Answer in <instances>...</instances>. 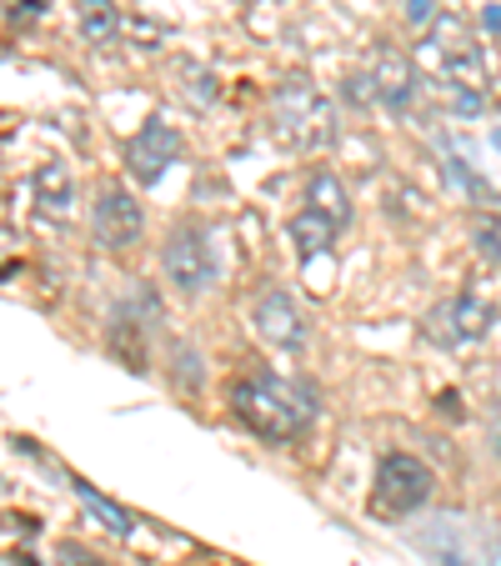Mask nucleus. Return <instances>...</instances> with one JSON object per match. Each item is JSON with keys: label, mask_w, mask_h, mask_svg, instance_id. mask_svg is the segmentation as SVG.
<instances>
[{"label": "nucleus", "mask_w": 501, "mask_h": 566, "mask_svg": "<svg viewBox=\"0 0 501 566\" xmlns=\"http://www.w3.org/2000/svg\"><path fill=\"white\" fill-rule=\"evenodd\" d=\"M231 407L261 441H276V447L296 441L311 427V417H316V401H311L306 386H291L281 376H246V381H236Z\"/></svg>", "instance_id": "nucleus-1"}, {"label": "nucleus", "mask_w": 501, "mask_h": 566, "mask_svg": "<svg viewBox=\"0 0 501 566\" xmlns=\"http://www.w3.org/2000/svg\"><path fill=\"white\" fill-rule=\"evenodd\" d=\"M271 136L286 150H321L336 140V106L311 81H281L271 91Z\"/></svg>", "instance_id": "nucleus-2"}, {"label": "nucleus", "mask_w": 501, "mask_h": 566, "mask_svg": "<svg viewBox=\"0 0 501 566\" xmlns=\"http://www.w3.org/2000/svg\"><path fill=\"white\" fill-rule=\"evenodd\" d=\"M431 502V471L421 467L416 457H386L382 467H376V496L372 506L382 516H411L416 506Z\"/></svg>", "instance_id": "nucleus-3"}, {"label": "nucleus", "mask_w": 501, "mask_h": 566, "mask_svg": "<svg viewBox=\"0 0 501 566\" xmlns=\"http://www.w3.org/2000/svg\"><path fill=\"white\" fill-rule=\"evenodd\" d=\"M160 266H166V276H171V286L181 296H201L216 281V247L206 241L201 226H181V231H171L166 251H160Z\"/></svg>", "instance_id": "nucleus-4"}, {"label": "nucleus", "mask_w": 501, "mask_h": 566, "mask_svg": "<svg viewBox=\"0 0 501 566\" xmlns=\"http://www.w3.org/2000/svg\"><path fill=\"white\" fill-rule=\"evenodd\" d=\"M427 342L437 346H467V342H481L491 332V306L477 296H451V301H437L421 321Z\"/></svg>", "instance_id": "nucleus-5"}, {"label": "nucleus", "mask_w": 501, "mask_h": 566, "mask_svg": "<svg viewBox=\"0 0 501 566\" xmlns=\"http://www.w3.org/2000/svg\"><path fill=\"white\" fill-rule=\"evenodd\" d=\"M91 221H96V241L106 251H131L140 241V226H146V216H140V201H131L121 186H101Z\"/></svg>", "instance_id": "nucleus-6"}, {"label": "nucleus", "mask_w": 501, "mask_h": 566, "mask_svg": "<svg viewBox=\"0 0 501 566\" xmlns=\"http://www.w3.org/2000/svg\"><path fill=\"white\" fill-rule=\"evenodd\" d=\"M171 160H181V136H176V126H166V120H150V126H140V136L126 146V171L136 176L140 186L160 181Z\"/></svg>", "instance_id": "nucleus-7"}, {"label": "nucleus", "mask_w": 501, "mask_h": 566, "mask_svg": "<svg viewBox=\"0 0 501 566\" xmlns=\"http://www.w3.org/2000/svg\"><path fill=\"white\" fill-rule=\"evenodd\" d=\"M251 321H257L261 342L281 346V352H296V346L306 342V321H301L296 301H291L286 291H267V296L257 301V316Z\"/></svg>", "instance_id": "nucleus-8"}, {"label": "nucleus", "mask_w": 501, "mask_h": 566, "mask_svg": "<svg viewBox=\"0 0 501 566\" xmlns=\"http://www.w3.org/2000/svg\"><path fill=\"white\" fill-rule=\"evenodd\" d=\"M372 86H376V101H386V106H406L411 101V86H416V65L406 61L401 51H376L372 61Z\"/></svg>", "instance_id": "nucleus-9"}, {"label": "nucleus", "mask_w": 501, "mask_h": 566, "mask_svg": "<svg viewBox=\"0 0 501 566\" xmlns=\"http://www.w3.org/2000/svg\"><path fill=\"white\" fill-rule=\"evenodd\" d=\"M306 201H311V211L331 216L336 226L352 221V196H346V186L336 181L331 171H311V181H306Z\"/></svg>", "instance_id": "nucleus-10"}, {"label": "nucleus", "mask_w": 501, "mask_h": 566, "mask_svg": "<svg viewBox=\"0 0 501 566\" xmlns=\"http://www.w3.org/2000/svg\"><path fill=\"white\" fill-rule=\"evenodd\" d=\"M291 241H296L301 261H306V256H321V251H331V241H336V221L306 206V211L291 221Z\"/></svg>", "instance_id": "nucleus-11"}, {"label": "nucleus", "mask_w": 501, "mask_h": 566, "mask_svg": "<svg viewBox=\"0 0 501 566\" xmlns=\"http://www.w3.org/2000/svg\"><path fill=\"white\" fill-rule=\"evenodd\" d=\"M35 201H41L45 216L71 211V171H65L61 160H45L41 171H35Z\"/></svg>", "instance_id": "nucleus-12"}, {"label": "nucleus", "mask_w": 501, "mask_h": 566, "mask_svg": "<svg viewBox=\"0 0 501 566\" xmlns=\"http://www.w3.org/2000/svg\"><path fill=\"white\" fill-rule=\"evenodd\" d=\"M75 11H81V35H86V41H96V45L116 41V31H121L116 0H81Z\"/></svg>", "instance_id": "nucleus-13"}, {"label": "nucleus", "mask_w": 501, "mask_h": 566, "mask_svg": "<svg viewBox=\"0 0 501 566\" xmlns=\"http://www.w3.org/2000/svg\"><path fill=\"white\" fill-rule=\"evenodd\" d=\"M75 496L86 502V512H91V516H101V522H106V532H116V536H131V516L121 512L116 502H106V496H101V492H91L86 481H75Z\"/></svg>", "instance_id": "nucleus-14"}, {"label": "nucleus", "mask_w": 501, "mask_h": 566, "mask_svg": "<svg viewBox=\"0 0 501 566\" xmlns=\"http://www.w3.org/2000/svg\"><path fill=\"white\" fill-rule=\"evenodd\" d=\"M471 241H477L481 256L501 266V211H481L477 221H471Z\"/></svg>", "instance_id": "nucleus-15"}, {"label": "nucleus", "mask_w": 501, "mask_h": 566, "mask_svg": "<svg viewBox=\"0 0 501 566\" xmlns=\"http://www.w3.org/2000/svg\"><path fill=\"white\" fill-rule=\"evenodd\" d=\"M55 562H61V566H106L101 556H91L86 546H71V542L61 546V556H55Z\"/></svg>", "instance_id": "nucleus-16"}, {"label": "nucleus", "mask_w": 501, "mask_h": 566, "mask_svg": "<svg viewBox=\"0 0 501 566\" xmlns=\"http://www.w3.org/2000/svg\"><path fill=\"white\" fill-rule=\"evenodd\" d=\"M437 0H411V6H406V21H411V25H431V21H437Z\"/></svg>", "instance_id": "nucleus-17"}, {"label": "nucleus", "mask_w": 501, "mask_h": 566, "mask_svg": "<svg viewBox=\"0 0 501 566\" xmlns=\"http://www.w3.org/2000/svg\"><path fill=\"white\" fill-rule=\"evenodd\" d=\"M487 25L491 31H501V6H487Z\"/></svg>", "instance_id": "nucleus-18"}, {"label": "nucleus", "mask_w": 501, "mask_h": 566, "mask_svg": "<svg viewBox=\"0 0 501 566\" xmlns=\"http://www.w3.org/2000/svg\"><path fill=\"white\" fill-rule=\"evenodd\" d=\"M491 451H497V457H501V421H497V427H491Z\"/></svg>", "instance_id": "nucleus-19"}, {"label": "nucleus", "mask_w": 501, "mask_h": 566, "mask_svg": "<svg viewBox=\"0 0 501 566\" xmlns=\"http://www.w3.org/2000/svg\"><path fill=\"white\" fill-rule=\"evenodd\" d=\"M491 146H497V150H501V126H497V130H491Z\"/></svg>", "instance_id": "nucleus-20"}, {"label": "nucleus", "mask_w": 501, "mask_h": 566, "mask_svg": "<svg viewBox=\"0 0 501 566\" xmlns=\"http://www.w3.org/2000/svg\"><path fill=\"white\" fill-rule=\"evenodd\" d=\"M491 566H501V556H497V562H491Z\"/></svg>", "instance_id": "nucleus-21"}]
</instances>
